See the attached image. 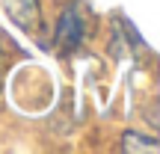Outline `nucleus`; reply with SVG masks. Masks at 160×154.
I'll return each instance as SVG.
<instances>
[{
	"mask_svg": "<svg viewBox=\"0 0 160 154\" xmlns=\"http://www.w3.org/2000/svg\"><path fill=\"white\" fill-rule=\"evenodd\" d=\"M86 39V15L80 9V0H71L62 12H59L57 30H53V45L59 51H74Z\"/></svg>",
	"mask_w": 160,
	"mask_h": 154,
	"instance_id": "1",
	"label": "nucleus"
}]
</instances>
